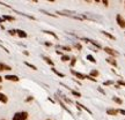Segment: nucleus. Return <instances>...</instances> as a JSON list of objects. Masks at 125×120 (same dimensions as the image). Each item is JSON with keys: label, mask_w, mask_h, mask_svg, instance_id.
I'll return each instance as SVG.
<instances>
[{"label": "nucleus", "mask_w": 125, "mask_h": 120, "mask_svg": "<svg viewBox=\"0 0 125 120\" xmlns=\"http://www.w3.org/2000/svg\"><path fill=\"white\" fill-rule=\"evenodd\" d=\"M28 118V112L22 111V112H16L13 115V120H27Z\"/></svg>", "instance_id": "obj_1"}, {"label": "nucleus", "mask_w": 125, "mask_h": 120, "mask_svg": "<svg viewBox=\"0 0 125 120\" xmlns=\"http://www.w3.org/2000/svg\"><path fill=\"white\" fill-rule=\"evenodd\" d=\"M103 50H104V52H107L109 55H110V57H112V58L117 57L118 54H119V53H118L116 50H114V49H111V47H108V46H105Z\"/></svg>", "instance_id": "obj_2"}, {"label": "nucleus", "mask_w": 125, "mask_h": 120, "mask_svg": "<svg viewBox=\"0 0 125 120\" xmlns=\"http://www.w3.org/2000/svg\"><path fill=\"white\" fill-rule=\"evenodd\" d=\"M116 21H117L118 25L120 27V28H123V29H125V19L120 14H117L116 15Z\"/></svg>", "instance_id": "obj_3"}, {"label": "nucleus", "mask_w": 125, "mask_h": 120, "mask_svg": "<svg viewBox=\"0 0 125 120\" xmlns=\"http://www.w3.org/2000/svg\"><path fill=\"white\" fill-rule=\"evenodd\" d=\"M82 40H85V42H87V43H90V44H93L95 47H97V49H102V46L100 45V43H97V42H95V40H93V39H89V38H81Z\"/></svg>", "instance_id": "obj_4"}, {"label": "nucleus", "mask_w": 125, "mask_h": 120, "mask_svg": "<svg viewBox=\"0 0 125 120\" xmlns=\"http://www.w3.org/2000/svg\"><path fill=\"white\" fill-rule=\"evenodd\" d=\"M4 79H6L8 81H13V82H17L20 79H19V76H16V75H6Z\"/></svg>", "instance_id": "obj_5"}, {"label": "nucleus", "mask_w": 125, "mask_h": 120, "mask_svg": "<svg viewBox=\"0 0 125 120\" xmlns=\"http://www.w3.org/2000/svg\"><path fill=\"white\" fill-rule=\"evenodd\" d=\"M105 61H107L108 64L112 65L114 67H117V61H116V59H115V58H112V57H108V58L105 59Z\"/></svg>", "instance_id": "obj_6"}, {"label": "nucleus", "mask_w": 125, "mask_h": 120, "mask_svg": "<svg viewBox=\"0 0 125 120\" xmlns=\"http://www.w3.org/2000/svg\"><path fill=\"white\" fill-rule=\"evenodd\" d=\"M16 35H17L20 38H27V36H28L27 32H26L24 30H20V29L16 30Z\"/></svg>", "instance_id": "obj_7"}, {"label": "nucleus", "mask_w": 125, "mask_h": 120, "mask_svg": "<svg viewBox=\"0 0 125 120\" xmlns=\"http://www.w3.org/2000/svg\"><path fill=\"white\" fill-rule=\"evenodd\" d=\"M71 72H72V74H74L78 79H80V80H85L86 79V75L85 74H81V73H79V72H75V70H73V69H71Z\"/></svg>", "instance_id": "obj_8"}, {"label": "nucleus", "mask_w": 125, "mask_h": 120, "mask_svg": "<svg viewBox=\"0 0 125 120\" xmlns=\"http://www.w3.org/2000/svg\"><path fill=\"white\" fill-rule=\"evenodd\" d=\"M2 70H12V67L6 65V64L0 62V72H2Z\"/></svg>", "instance_id": "obj_9"}, {"label": "nucleus", "mask_w": 125, "mask_h": 120, "mask_svg": "<svg viewBox=\"0 0 125 120\" xmlns=\"http://www.w3.org/2000/svg\"><path fill=\"white\" fill-rule=\"evenodd\" d=\"M107 113H108L109 115H117L118 110H116V109H108V110H107Z\"/></svg>", "instance_id": "obj_10"}, {"label": "nucleus", "mask_w": 125, "mask_h": 120, "mask_svg": "<svg viewBox=\"0 0 125 120\" xmlns=\"http://www.w3.org/2000/svg\"><path fill=\"white\" fill-rule=\"evenodd\" d=\"M0 102H2V103H5V104L8 102V97L5 94H2V92H0Z\"/></svg>", "instance_id": "obj_11"}, {"label": "nucleus", "mask_w": 125, "mask_h": 120, "mask_svg": "<svg viewBox=\"0 0 125 120\" xmlns=\"http://www.w3.org/2000/svg\"><path fill=\"white\" fill-rule=\"evenodd\" d=\"M43 60H45V62L46 64H49V65H51V66H53L54 64H53V61H52L49 57H45V55H43Z\"/></svg>", "instance_id": "obj_12"}, {"label": "nucleus", "mask_w": 125, "mask_h": 120, "mask_svg": "<svg viewBox=\"0 0 125 120\" xmlns=\"http://www.w3.org/2000/svg\"><path fill=\"white\" fill-rule=\"evenodd\" d=\"M52 72H53L54 74H57V75H58L59 77H65V74H63V73H60V72H58V70H57L56 68H53V67H52Z\"/></svg>", "instance_id": "obj_13"}, {"label": "nucleus", "mask_w": 125, "mask_h": 120, "mask_svg": "<svg viewBox=\"0 0 125 120\" xmlns=\"http://www.w3.org/2000/svg\"><path fill=\"white\" fill-rule=\"evenodd\" d=\"M4 20H6V21H15V17H13V16H9V15H4V17H2Z\"/></svg>", "instance_id": "obj_14"}, {"label": "nucleus", "mask_w": 125, "mask_h": 120, "mask_svg": "<svg viewBox=\"0 0 125 120\" xmlns=\"http://www.w3.org/2000/svg\"><path fill=\"white\" fill-rule=\"evenodd\" d=\"M24 65H26V66H28L29 68H31V69H34V70H36V69H37V67L35 66V65L30 64V62H28V61H24Z\"/></svg>", "instance_id": "obj_15"}, {"label": "nucleus", "mask_w": 125, "mask_h": 120, "mask_svg": "<svg viewBox=\"0 0 125 120\" xmlns=\"http://www.w3.org/2000/svg\"><path fill=\"white\" fill-rule=\"evenodd\" d=\"M102 32H103V35H104V36H107L108 38H110V39H114V40L116 39V37H115V36H112V35H111V34H109V32H107V31H102Z\"/></svg>", "instance_id": "obj_16"}, {"label": "nucleus", "mask_w": 125, "mask_h": 120, "mask_svg": "<svg viewBox=\"0 0 125 120\" xmlns=\"http://www.w3.org/2000/svg\"><path fill=\"white\" fill-rule=\"evenodd\" d=\"M112 100H114L115 103H117V104H123V100L118 97H112Z\"/></svg>", "instance_id": "obj_17"}, {"label": "nucleus", "mask_w": 125, "mask_h": 120, "mask_svg": "<svg viewBox=\"0 0 125 120\" xmlns=\"http://www.w3.org/2000/svg\"><path fill=\"white\" fill-rule=\"evenodd\" d=\"M98 74H100V73H98V70H92V72H90V76H92V77H94V79H95L96 76H98Z\"/></svg>", "instance_id": "obj_18"}, {"label": "nucleus", "mask_w": 125, "mask_h": 120, "mask_svg": "<svg viewBox=\"0 0 125 120\" xmlns=\"http://www.w3.org/2000/svg\"><path fill=\"white\" fill-rule=\"evenodd\" d=\"M87 60H89V61H90V62H93V64H95V62H96L95 58H94L93 55H90V54H88V55H87Z\"/></svg>", "instance_id": "obj_19"}, {"label": "nucleus", "mask_w": 125, "mask_h": 120, "mask_svg": "<svg viewBox=\"0 0 125 120\" xmlns=\"http://www.w3.org/2000/svg\"><path fill=\"white\" fill-rule=\"evenodd\" d=\"M71 94L75 96V97H81V94L80 92H78V91H75V90H71Z\"/></svg>", "instance_id": "obj_20"}, {"label": "nucleus", "mask_w": 125, "mask_h": 120, "mask_svg": "<svg viewBox=\"0 0 125 120\" xmlns=\"http://www.w3.org/2000/svg\"><path fill=\"white\" fill-rule=\"evenodd\" d=\"M43 32H45V34H49V35H51V36H53V37L56 38V39H58V36L54 34V32H52V31H46V30H44Z\"/></svg>", "instance_id": "obj_21"}, {"label": "nucleus", "mask_w": 125, "mask_h": 120, "mask_svg": "<svg viewBox=\"0 0 125 120\" xmlns=\"http://www.w3.org/2000/svg\"><path fill=\"white\" fill-rule=\"evenodd\" d=\"M41 12L43 13V14H46V15H49V16H52V17H56L57 15H54V14H51V13H49V12H46V10H44V9H41Z\"/></svg>", "instance_id": "obj_22"}, {"label": "nucleus", "mask_w": 125, "mask_h": 120, "mask_svg": "<svg viewBox=\"0 0 125 120\" xmlns=\"http://www.w3.org/2000/svg\"><path fill=\"white\" fill-rule=\"evenodd\" d=\"M70 60H71V58L68 55H61V61L66 62V61H70Z\"/></svg>", "instance_id": "obj_23"}, {"label": "nucleus", "mask_w": 125, "mask_h": 120, "mask_svg": "<svg viewBox=\"0 0 125 120\" xmlns=\"http://www.w3.org/2000/svg\"><path fill=\"white\" fill-rule=\"evenodd\" d=\"M86 79H87V80H90V81H93V82H96V81H97L96 79H94V77H92L90 75H86Z\"/></svg>", "instance_id": "obj_24"}, {"label": "nucleus", "mask_w": 125, "mask_h": 120, "mask_svg": "<svg viewBox=\"0 0 125 120\" xmlns=\"http://www.w3.org/2000/svg\"><path fill=\"white\" fill-rule=\"evenodd\" d=\"M8 32H9V35H12V36H14V35H16V30H14V29L8 30Z\"/></svg>", "instance_id": "obj_25"}, {"label": "nucleus", "mask_w": 125, "mask_h": 120, "mask_svg": "<svg viewBox=\"0 0 125 120\" xmlns=\"http://www.w3.org/2000/svg\"><path fill=\"white\" fill-rule=\"evenodd\" d=\"M117 84H118V85H119V87H120V85H123V87H125V81H123V80H119V81H118V82H117Z\"/></svg>", "instance_id": "obj_26"}, {"label": "nucleus", "mask_w": 125, "mask_h": 120, "mask_svg": "<svg viewBox=\"0 0 125 120\" xmlns=\"http://www.w3.org/2000/svg\"><path fill=\"white\" fill-rule=\"evenodd\" d=\"M61 97H63V99H64L65 102H67V103H72V100H71V99H68V98H67L66 96H64V95H63Z\"/></svg>", "instance_id": "obj_27"}, {"label": "nucleus", "mask_w": 125, "mask_h": 120, "mask_svg": "<svg viewBox=\"0 0 125 120\" xmlns=\"http://www.w3.org/2000/svg\"><path fill=\"white\" fill-rule=\"evenodd\" d=\"M61 50H65V51H71V47H70V46H61Z\"/></svg>", "instance_id": "obj_28"}, {"label": "nucleus", "mask_w": 125, "mask_h": 120, "mask_svg": "<svg viewBox=\"0 0 125 120\" xmlns=\"http://www.w3.org/2000/svg\"><path fill=\"white\" fill-rule=\"evenodd\" d=\"M112 81H105V82L103 83V84H104V85H111V84H112Z\"/></svg>", "instance_id": "obj_29"}, {"label": "nucleus", "mask_w": 125, "mask_h": 120, "mask_svg": "<svg viewBox=\"0 0 125 120\" xmlns=\"http://www.w3.org/2000/svg\"><path fill=\"white\" fill-rule=\"evenodd\" d=\"M74 46H75V47H76V49H78V50H81V49H82V46H81L80 44H78V43H76V44L74 45Z\"/></svg>", "instance_id": "obj_30"}, {"label": "nucleus", "mask_w": 125, "mask_h": 120, "mask_svg": "<svg viewBox=\"0 0 125 120\" xmlns=\"http://www.w3.org/2000/svg\"><path fill=\"white\" fill-rule=\"evenodd\" d=\"M97 90H98V91H100L101 94H103V95H105V91H104V90H103L102 88H97Z\"/></svg>", "instance_id": "obj_31"}, {"label": "nucleus", "mask_w": 125, "mask_h": 120, "mask_svg": "<svg viewBox=\"0 0 125 120\" xmlns=\"http://www.w3.org/2000/svg\"><path fill=\"white\" fill-rule=\"evenodd\" d=\"M75 61H76V59H75V58H73V59H72V61H71V66H74V65H75Z\"/></svg>", "instance_id": "obj_32"}, {"label": "nucleus", "mask_w": 125, "mask_h": 120, "mask_svg": "<svg viewBox=\"0 0 125 120\" xmlns=\"http://www.w3.org/2000/svg\"><path fill=\"white\" fill-rule=\"evenodd\" d=\"M33 99H34V97H31V96H29V97H28V98H27V99H26V102H31Z\"/></svg>", "instance_id": "obj_33"}, {"label": "nucleus", "mask_w": 125, "mask_h": 120, "mask_svg": "<svg viewBox=\"0 0 125 120\" xmlns=\"http://www.w3.org/2000/svg\"><path fill=\"white\" fill-rule=\"evenodd\" d=\"M102 2L104 4V6H109V1H107V0H103Z\"/></svg>", "instance_id": "obj_34"}, {"label": "nucleus", "mask_w": 125, "mask_h": 120, "mask_svg": "<svg viewBox=\"0 0 125 120\" xmlns=\"http://www.w3.org/2000/svg\"><path fill=\"white\" fill-rule=\"evenodd\" d=\"M118 112H119V113H122L123 115H125V110H118Z\"/></svg>", "instance_id": "obj_35"}, {"label": "nucleus", "mask_w": 125, "mask_h": 120, "mask_svg": "<svg viewBox=\"0 0 125 120\" xmlns=\"http://www.w3.org/2000/svg\"><path fill=\"white\" fill-rule=\"evenodd\" d=\"M23 53H24L26 55H29V52H28V51H23Z\"/></svg>", "instance_id": "obj_36"}, {"label": "nucleus", "mask_w": 125, "mask_h": 120, "mask_svg": "<svg viewBox=\"0 0 125 120\" xmlns=\"http://www.w3.org/2000/svg\"><path fill=\"white\" fill-rule=\"evenodd\" d=\"M45 45H46V46H51V43H48V42H46V43H45Z\"/></svg>", "instance_id": "obj_37"}, {"label": "nucleus", "mask_w": 125, "mask_h": 120, "mask_svg": "<svg viewBox=\"0 0 125 120\" xmlns=\"http://www.w3.org/2000/svg\"><path fill=\"white\" fill-rule=\"evenodd\" d=\"M2 82V77H1V76H0V83Z\"/></svg>", "instance_id": "obj_38"}, {"label": "nucleus", "mask_w": 125, "mask_h": 120, "mask_svg": "<svg viewBox=\"0 0 125 120\" xmlns=\"http://www.w3.org/2000/svg\"><path fill=\"white\" fill-rule=\"evenodd\" d=\"M46 120H51V119H46Z\"/></svg>", "instance_id": "obj_39"}, {"label": "nucleus", "mask_w": 125, "mask_h": 120, "mask_svg": "<svg viewBox=\"0 0 125 120\" xmlns=\"http://www.w3.org/2000/svg\"><path fill=\"white\" fill-rule=\"evenodd\" d=\"M2 120H5V119H2Z\"/></svg>", "instance_id": "obj_40"}, {"label": "nucleus", "mask_w": 125, "mask_h": 120, "mask_svg": "<svg viewBox=\"0 0 125 120\" xmlns=\"http://www.w3.org/2000/svg\"><path fill=\"white\" fill-rule=\"evenodd\" d=\"M124 4H125V2H124Z\"/></svg>", "instance_id": "obj_41"}]
</instances>
